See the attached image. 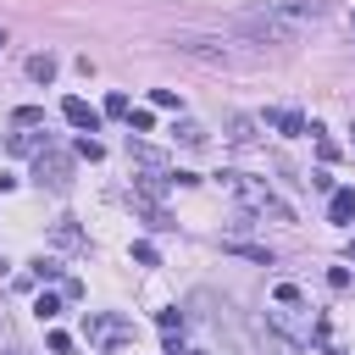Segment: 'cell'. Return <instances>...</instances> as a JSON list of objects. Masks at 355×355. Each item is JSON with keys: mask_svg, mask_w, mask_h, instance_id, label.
<instances>
[{"mask_svg": "<svg viewBox=\"0 0 355 355\" xmlns=\"http://www.w3.org/2000/svg\"><path fill=\"white\" fill-rule=\"evenodd\" d=\"M78 155H83V161H100V155H105V144H100V139H89V133H83V139H78Z\"/></svg>", "mask_w": 355, "mask_h": 355, "instance_id": "obj_18", "label": "cell"}, {"mask_svg": "<svg viewBox=\"0 0 355 355\" xmlns=\"http://www.w3.org/2000/svg\"><path fill=\"white\" fill-rule=\"evenodd\" d=\"M128 161H139L144 172H166V155L155 144H144V139H128Z\"/></svg>", "mask_w": 355, "mask_h": 355, "instance_id": "obj_8", "label": "cell"}, {"mask_svg": "<svg viewBox=\"0 0 355 355\" xmlns=\"http://www.w3.org/2000/svg\"><path fill=\"white\" fill-rule=\"evenodd\" d=\"M128 122H133V133H150V122H155V116H150V111H128Z\"/></svg>", "mask_w": 355, "mask_h": 355, "instance_id": "obj_24", "label": "cell"}, {"mask_svg": "<svg viewBox=\"0 0 355 355\" xmlns=\"http://www.w3.org/2000/svg\"><path fill=\"white\" fill-rule=\"evenodd\" d=\"M33 277H61V261H33Z\"/></svg>", "mask_w": 355, "mask_h": 355, "instance_id": "obj_25", "label": "cell"}, {"mask_svg": "<svg viewBox=\"0 0 355 355\" xmlns=\"http://www.w3.org/2000/svg\"><path fill=\"white\" fill-rule=\"evenodd\" d=\"M61 116H67L72 128H83V133H94V128H100V111H94L89 100H78V94H72V100L61 105Z\"/></svg>", "mask_w": 355, "mask_h": 355, "instance_id": "obj_7", "label": "cell"}, {"mask_svg": "<svg viewBox=\"0 0 355 355\" xmlns=\"http://www.w3.org/2000/svg\"><path fill=\"white\" fill-rule=\"evenodd\" d=\"M172 44H178V55H189V61H200V67H227V50H222V39H200V33H178Z\"/></svg>", "mask_w": 355, "mask_h": 355, "instance_id": "obj_5", "label": "cell"}, {"mask_svg": "<svg viewBox=\"0 0 355 355\" xmlns=\"http://www.w3.org/2000/svg\"><path fill=\"white\" fill-rule=\"evenodd\" d=\"M261 128H266L261 116H250V111H227V139H233V144H255Z\"/></svg>", "mask_w": 355, "mask_h": 355, "instance_id": "obj_6", "label": "cell"}, {"mask_svg": "<svg viewBox=\"0 0 355 355\" xmlns=\"http://www.w3.org/2000/svg\"><path fill=\"white\" fill-rule=\"evenodd\" d=\"M11 122H17V128H44V111H39V105H22Z\"/></svg>", "mask_w": 355, "mask_h": 355, "instance_id": "obj_17", "label": "cell"}, {"mask_svg": "<svg viewBox=\"0 0 355 355\" xmlns=\"http://www.w3.org/2000/svg\"><path fill=\"white\" fill-rule=\"evenodd\" d=\"M128 200H133V211H139V216H144V222H150L155 233H166V227H178V222H172V216L161 211V200H139V194H128Z\"/></svg>", "mask_w": 355, "mask_h": 355, "instance_id": "obj_9", "label": "cell"}, {"mask_svg": "<svg viewBox=\"0 0 355 355\" xmlns=\"http://www.w3.org/2000/svg\"><path fill=\"white\" fill-rule=\"evenodd\" d=\"M327 216H333V222H349V216H355V189H333Z\"/></svg>", "mask_w": 355, "mask_h": 355, "instance_id": "obj_11", "label": "cell"}, {"mask_svg": "<svg viewBox=\"0 0 355 355\" xmlns=\"http://www.w3.org/2000/svg\"><path fill=\"white\" fill-rule=\"evenodd\" d=\"M222 183L239 194V205H244V211H255V216H272V222H294V205H288V200H277V194H272V183H261V178H244V172H222Z\"/></svg>", "mask_w": 355, "mask_h": 355, "instance_id": "obj_2", "label": "cell"}, {"mask_svg": "<svg viewBox=\"0 0 355 355\" xmlns=\"http://www.w3.org/2000/svg\"><path fill=\"white\" fill-rule=\"evenodd\" d=\"M227 250H233V255H250V261H261V266H272V250H266V244H239V239H227Z\"/></svg>", "mask_w": 355, "mask_h": 355, "instance_id": "obj_15", "label": "cell"}, {"mask_svg": "<svg viewBox=\"0 0 355 355\" xmlns=\"http://www.w3.org/2000/svg\"><path fill=\"white\" fill-rule=\"evenodd\" d=\"M33 311H39V316H44V322H50V316H55V311H61V300H55V294H39V305H33Z\"/></svg>", "mask_w": 355, "mask_h": 355, "instance_id": "obj_22", "label": "cell"}, {"mask_svg": "<svg viewBox=\"0 0 355 355\" xmlns=\"http://www.w3.org/2000/svg\"><path fill=\"white\" fill-rule=\"evenodd\" d=\"M83 338L100 344V349H111V344H128L133 338V322L128 316H111V311H89L83 316Z\"/></svg>", "mask_w": 355, "mask_h": 355, "instance_id": "obj_3", "label": "cell"}, {"mask_svg": "<svg viewBox=\"0 0 355 355\" xmlns=\"http://www.w3.org/2000/svg\"><path fill=\"white\" fill-rule=\"evenodd\" d=\"M133 261H139V266H155V244L139 239V244H133Z\"/></svg>", "mask_w": 355, "mask_h": 355, "instance_id": "obj_21", "label": "cell"}, {"mask_svg": "<svg viewBox=\"0 0 355 355\" xmlns=\"http://www.w3.org/2000/svg\"><path fill=\"white\" fill-rule=\"evenodd\" d=\"M0 50H6V33H0Z\"/></svg>", "mask_w": 355, "mask_h": 355, "instance_id": "obj_28", "label": "cell"}, {"mask_svg": "<svg viewBox=\"0 0 355 355\" xmlns=\"http://www.w3.org/2000/svg\"><path fill=\"white\" fill-rule=\"evenodd\" d=\"M11 150H17V155H44V150H50V133H44V139H39V133H11Z\"/></svg>", "mask_w": 355, "mask_h": 355, "instance_id": "obj_13", "label": "cell"}, {"mask_svg": "<svg viewBox=\"0 0 355 355\" xmlns=\"http://www.w3.org/2000/svg\"><path fill=\"white\" fill-rule=\"evenodd\" d=\"M105 116H128V94H111L105 100Z\"/></svg>", "mask_w": 355, "mask_h": 355, "instance_id": "obj_23", "label": "cell"}, {"mask_svg": "<svg viewBox=\"0 0 355 355\" xmlns=\"http://www.w3.org/2000/svg\"><path fill=\"white\" fill-rule=\"evenodd\" d=\"M277 305H300V288L294 283H277Z\"/></svg>", "mask_w": 355, "mask_h": 355, "instance_id": "obj_26", "label": "cell"}, {"mask_svg": "<svg viewBox=\"0 0 355 355\" xmlns=\"http://www.w3.org/2000/svg\"><path fill=\"white\" fill-rule=\"evenodd\" d=\"M50 244H55V250H83L89 239H83L72 222H55V227H50Z\"/></svg>", "mask_w": 355, "mask_h": 355, "instance_id": "obj_10", "label": "cell"}, {"mask_svg": "<svg viewBox=\"0 0 355 355\" xmlns=\"http://www.w3.org/2000/svg\"><path fill=\"white\" fill-rule=\"evenodd\" d=\"M155 322H161V333H166V338H178V327H183V316H178V311H161Z\"/></svg>", "mask_w": 355, "mask_h": 355, "instance_id": "obj_19", "label": "cell"}, {"mask_svg": "<svg viewBox=\"0 0 355 355\" xmlns=\"http://www.w3.org/2000/svg\"><path fill=\"white\" fill-rule=\"evenodd\" d=\"M322 0H266V6H250L227 22V33H244L255 44H294L311 22H322Z\"/></svg>", "mask_w": 355, "mask_h": 355, "instance_id": "obj_1", "label": "cell"}, {"mask_svg": "<svg viewBox=\"0 0 355 355\" xmlns=\"http://www.w3.org/2000/svg\"><path fill=\"white\" fill-rule=\"evenodd\" d=\"M150 100H155V105H161V111H178V105H183V100H178V94H172V89H155V94H150Z\"/></svg>", "mask_w": 355, "mask_h": 355, "instance_id": "obj_20", "label": "cell"}, {"mask_svg": "<svg viewBox=\"0 0 355 355\" xmlns=\"http://www.w3.org/2000/svg\"><path fill=\"white\" fill-rule=\"evenodd\" d=\"M349 261H355V239H349Z\"/></svg>", "mask_w": 355, "mask_h": 355, "instance_id": "obj_27", "label": "cell"}, {"mask_svg": "<svg viewBox=\"0 0 355 355\" xmlns=\"http://www.w3.org/2000/svg\"><path fill=\"white\" fill-rule=\"evenodd\" d=\"M28 78H33V83H50V78H55V55H50V50L33 55V61H28Z\"/></svg>", "mask_w": 355, "mask_h": 355, "instance_id": "obj_14", "label": "cell"}, {"mask_svg": "<svg viewBox=\"0 0 355 355\" xmlns=\"http://www.w3.org/2000/svg\"><path fill=\"white\" fill-rule=\"evenodd\" d=\"M33 183H39V189H55V194H67V189H72V155H61V150H44V155H33Z\"/></svg>", "mask_w": 355, "mask_h": 355, "instance_id": "obj_4", "label": "cell"}, {"mask_svg": "<svg viewBox=\"0 0 355 355\" xmlns=\"http://www.w3.org/2000/svg\"><path fill=\"white\" fill-rule=\"evenodd\" d=\"M172 133H178L183 144H205V128H200V122H189V116H183V122H178Z\"/></svg>", "mask_w": 355, "mask_h": 355, "instance_id": "obj_16", "label": "cell"}, {"mask_svg": "<svg viewBox=\"0 0 355 355\" xmlns=\"http://www.w3.org/2000/svg\"><path fill=\"white\" fill-rule=\"evenodd\" d=\"M261 122H266V128H283V133H305V116H300V111H266Z\"/></svg>", "mask_w": 355, "mask_h": 355, "instance_id": "obj_12", "label": "cell"}]
</instances>
